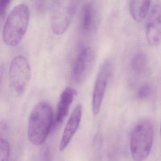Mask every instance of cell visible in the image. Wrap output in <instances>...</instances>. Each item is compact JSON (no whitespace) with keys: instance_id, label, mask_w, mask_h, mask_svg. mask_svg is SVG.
Wrapping results in <instances>:
<instances>
[{"instance_id":"1","label":"cell","mask_w":161,"mask_h":161,"mask_svg":"<svg viewBox=\"0 0 161 161\" xmlns=\"http://www.w3.org/2000/svg\"><path fill=\"white\" fill-rule=\"evenodd\" d=\"M53 124V112L49 103L41 102L33 109L29 118L28 136L35 146L45 143Z\"/></svg>"},{"instance_id":"2","label":"cell","mask_w":161,"mask_h":161,"mask_svg":"<svg viewBox=\"0 0 161 161\" xmlns=\"http://www.w3.org/2000/svg\"><path fill=\"white\" fill-rule=\"evenodd\" d=\"M29 7L24 3L15 6L5 19L3 30V38L8 46L18 45L28 29L30 21Z\"/></svg>"},{"instance_id":"3","label":"cell","mask_w":161,"mask_h":161,"mask_svg":"<svg viewBox=\"0 0 161 161\" xmlns=\"http://www.w3.org/2000/svg\"><path fill=\"white\" fill-rule=\"evenodd\" d=\"M153 126L150 121L141 120L135 125L131 132L130 148L135 161H144L150 153L153 144Z\"/></svg>"},{"instance_id":"4","label":"cell","mask_w":161,"mask_h":161,"mask_svg":"<svg viewBox=\"0 0 161 161\" xmlns=\"http://www.w3.org/2000/svg\"><path fill=\"white\" fill-rule=\"evenodd\" d=\"M77 6V1L59 0L54 2L52 7L51 26L55 34L62 35L66 31Z\"/></svg>"},{"instance_id":"5","label":"cell","mask_w":161,"mask_h":161,"mask_svg":"<svg viewBox=\"0 0 161 161\" xmlns=\"http://www.w3.org/2000/svg\"><path fill=\"white\" fill-rule=\"evenodd\" d=\"M9 80L14 90L19 95L25 92L31 78L30 64L25 56L18 55L11 61L9 68Z\"/></svg>"},{"instance_id":"6","label":"cell","mask_w":161,"mask_h":161,"mask_svg":"<svg viewBox=\"0 0 161 161\" xmlns=\"http://www.w3.org/2000/svg\"><path fill=\"white\" fill-rule=\"evenodd\" d=\"M95 53L91 47L82 49L78 54L73 66L72 77L74 82L82 83L87 79L95 63Z\"/></svg>"},{"instance_id":"7","label":"cell","mask_w":161,"mask_h":161,"mask_svg":"<svg viewBox=\"0 0 161 161\" xmlns=\"http://www.w3.org/2000/svg\"><path fill=\"white\" fill-rule=\"evenodd\" d=\"M112 72V64L107 61L102 66L98 73L92 96V110L94 115L99 113Z\"/></svg>"},{"instance_id":"8","label":"cell","mask_w":161,"mask_h":161,"mask_svg":"<svg viewBox=\"0 0 161 161\" xmlns=\"http://www.w3.org/2000/svg\"><path fill=\"white\" fill-rule=\"evenodd\" d=\"M146 37L149 45L156 47L161 42V8L154 5L151 10L146 24Z\"/></svg>"},{"instance_id":"9","label":"cell","mask_w":161,"mask_h":161,"mask_svg":"<svg viewBox=\"0 0 161 161\" xmlns=\"http://www.w3.org/2000/svg\"><path fill=\"white\" fill-rule=\"evenodd\" d=\"M82 115V107L81 104L79 103L73 109L64 129L59 146L61 151L65 149L78 130L81 120Z\"/></svg>"},{"instance_id":"10","label":"cell","mask_w":161,"mask_h":161,"mask_svg":"<svg viewBox=\"0 0 161 161\" xmlns=\"http://www.w3.org/2000/svg\"><path fill=\"white\" fill-rule=\"evenodd\" d=\"M99 21L97 6L94 2L84 4L81 14L80 29L83 33L91 34L96 31Z\"/></svg>"},{"instance_id":"11","label":"cell","mask_w":161,"mask_h":161,"mask_svg":"<svg viewBox=\"0 0 161 161\" xmlns=\"http://www.w3.org/2000/svg\"><path fill=\"white\" fill-rule=\"evenodd\" d=\"M76 95L77 91L71 87H66L62 92L56 110L55 120L57 124L62 123L66 116Z\"/></svg>"},{"instance_id":"12","label":"cell","mask_w":161,"mask_h":161,"mask_svg":"<svg viewBox=\"0 0 161 161\" xmlns=\"http://www.w3.org/2000/svg\"><path fill=\"white\" fill-rule=\"evenodd\" d=\"M150 5L151 2L147 0L130 1L129 10L134 20L137 22L144 20L148 14Z\"/></svg>"},{"instance_id":"13","label":"cell","mask_w":161,"mask_h":161,"mask_svg":"<svg viewBox=\"0 0 161 161\" xmlns=\"http://www.w3.org/2000/svg\"><path fill=\"white\" fill-rule=\"evenodd\" d=\"M148 66V60L144 53H137L132 59L131 67L133 72L137 75H141L146 72Z\"/></svg>"},{"instance_id":"14","label":"cell","mask_w":161,"mask_h":161,"mask_svg":"<svg viewBox=\"0 0 161 161\" xmlns=\"http://www.w3.org/2000/svg\"><path fill=\"white\" fill-rule=\"evenodd\" d=\"M11 147L7 139L1 138L0 139V161H9Z\"/></svg>"},{"instance_id":"15","label":"cell","mask_w":161,"mask_h":161,"mask_svg":"<svg viewBox=\"0 0 161 161\" xmlns=\"http://www.w3.org/2000/svg\"><path fill=\"white\" fill-rule=\"evenodd\" d=\"M152 93V86L149 84H145L140 86L137 93V97L140 99L147 98Z\"/></svg>"},{"instance_id":"16","label":"cell","mask_w":161,"mask_h":161,"mask_svg":"<svg viewBox=\"0 0 161 161\" xmlns=\"http://www.w3.org/2000/svg\"><path fill=\"white\" fill-rule=\"evenodd\" d=\"M10 0H2L0 2V20L2 22L7 13L8 6L10 5Z\"/></svg>"},{"instance_id":"17","label":"cell","mask_w":161,"mask_h":161,"mask_svg":"<svg viewBox=\"0 0 161 161\" xmlns=\"http://www.w3.org/2000/svg\"><path fill=\"white\" fill-rule=\"evenodd\" d=\"M40 161H52V154L50 148L45 147L41 150L40 153Z\"/></svg>"},{"instance_id":"18","label":"cell","mask_w":161,"mask_h":161,"mask_svg":"<svg viewBox=\"0 0 161 161\" xmlns=\"http://www.w3.org/2000/svg\"><path fill=\"white\" fill-rule=\"evenodd\" d=\"M47 2L45 1H38L35 2L36 8L37 11L39 12H45L47 9Z\"/></svg>"},{"instance_id":"19","label":"cell","mask_w":161,"mask_h":161,"mask_svg":"<svg viewBox=\"0 0 161 161\" xmlns=\"http://www.w3.org/2000/svg\"><path fill=\"white\" fill-rule=\"evenodd\" d=\"M160 136H161V128H160Z\"/></svg>"}]
</instances>
